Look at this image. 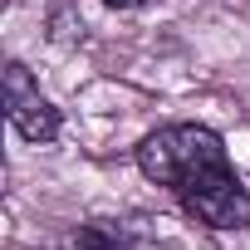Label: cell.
<instances>
[{"label":"cell","mask_w":250,"mask_h":250,"mask_svg":"<svg viewBox=\"0 0 250 250\" xmlns=\"http://www.w3.org/2000/svg\"><path fill=\"white\" fill-rule=\"evenodd\" d=\"M138 172L211 230L250 226V191L230 167L226 143L201 123H167V128L147 133L138 143Z\"/></svg>","instance_id":"cell-1"},{"label":"cell","mask_w":250,"mask_h":250,"mask_svg":"<svg viewBox=\"0 0 250 250\" xmlns=\"http://www.w3.org/2000/svg\"><path fill=\"white\" fill-rule=\"evenodd\" d=\"M5 118H10V128L25 138V143H54L59 138V108L40 93V83L30 79V69L20 59L5 64Z\"/></svg>","instance_id":"cell-2"},{"label":"cell","mask_w":250,"mask_h":250,"mask_svg":"<svg viewBox=\"0 0 250 250\" xmlns=\"http://www.w3.org/2000/svg\"><path fill=\"white\" fill-rule=\"evenodd\" d=\"M40 250H138L128 226L113 221H83V226H64L59 235H49Z\"/></svg>","instance_id":"cell-3"},{"label":"cell","mask_w":250,"mask_h":250,"mask_svg":"<svg viewBox=\"0 0 250 250\" xmlns=\"http://www.w3.org/2000/svg\"><path fill=\"white\" fill-rule=\"evenodd\" d=\"M103 5H113V10H143V5H152V0H103Z\"/></svg>","instance_id":"cell-4"}]
</instances>
